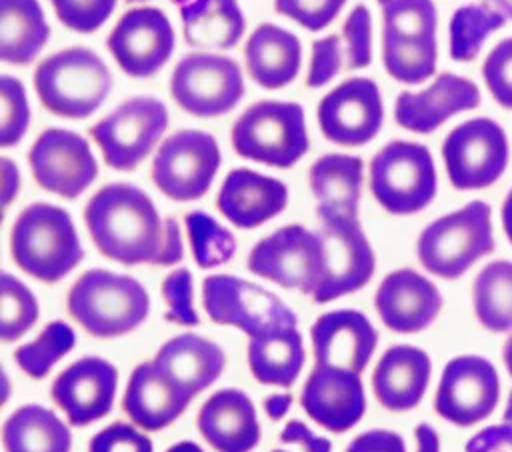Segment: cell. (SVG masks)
<instances>
[{"instance_id":"5b68a950","label":"cell","mask_w":512,"mask_h":452,"mask_svg":"<svg viewBox=\"0 0 512 452\" xmlns=\"http://www.w3.org/2000/svg\"><path fill=\"white\" fill-rule=\"evenodd\" d=\"M382 8V62L404 84H420L436 70L438 12L432 0H378Z\"/></svg>"},{"instance_id":"681fc988","label":"cell","mask_w":512,"mask_h":452,"mask_svg":"<svg viewBox=\"0 0 512 452\" xmlns=\"http://www.w3.org/2000/svg\"><path fill=\"white\" fill-rule=\"evenodd\" d=\"M346 452H406V444L400 434L392 430L374 428L358 434L348 444Z\"/></svg>"},{"instance_id":"30bf717a","label":"cell","mask_w":512,"mask_h":452,"mask_svg":"<svg viewBox=\"0 0 512 452\" xmlns=\"http://www.w3.org/2000/svg\"><path fill=\"white\" fill-rule=\"evenodd\" d=\"M202 304L212 322L236 326L250 338L298 324L296 314L276 294L230 274L202 280Z\"/></svg>"},{"instance_id":"f35d334b","label":"cell","mask_w":512,"mask_h":452,"mask_svg":"<svg viewBox=\"0 0 512 452\" xmlns=\"http://www.w3.org/2000/svg\"><path fill=\"white\" fill-rule=\"evenodd\" d=\"M74 342V330L62 320H54L44 326L34 342L18 346L14 360L30 378L42 380L52 366L74 348Z\"/></svg>"},{"instance_id":"7dc6e473","label":"cell","mask_w":512,"mask_h":452,"mask_svg":"<svg viewBox=\"0 0 512 452\" xmlns=\"http://www.w3.org/2000/svg\"><path fill=\"white\" fill-rule=\"evenodd\" d=\"M342 68V40L336 34L324 36L312 42V58L306 76L308 88H320L328 84Z\"/></svg>"},{"instance_id":"1f68e13d","label":"cell","mask_w":512,"mask_h":452,"mask_svg":"<svg viewBox=\"0 0 512 452\" xmlns=\"http://www.w3.org/2000/svg\"><path fill=\"white\" fill-rule=\"evenodd\" d=\"M50 38L38 0H0V60L28 66Z\"/></svg>"},{"instance_id":"7a4b0ae2","label":"cell","mask_w":512,"mask_h":452,"mask_svg":"<svg viewBox=\"0 0 512 452\" xmlns=\"http://www.w3.org/2000/svg\"><path fill=\"white\" fill-rule=\"evenodd\" d=\"M10 256L28 276L54 284L80 264L84 250L64 208L34 202L12 224Z\"/></svg>"},{"instance_id":"603a6c76","label":"cell","mask_w":512,"mask_h":452,"mask_svg":"<svg viewBox=\"0 0 512 452\" xmlns=\"http://www.w3.org/2000/svg\"><path fill=\"white\" fill-rule=\"evenodd\" d=\"M374 306L386 328L400 334H414L436 320L442 308V294L422 274L400 268L380 282Z\"/></svg>"},{"instance_id":"be15d7a7","label":"cell","mask_w":512,"mask_h":452,"mask_svg":"<svg viewBox=\"0 0 512 452\" xmlns=\"http://www.w3.org/2000/svg\"><path fill=\"white\" fill-rule=\"evenodd\" d=\"M172 4H180V6H184V4H188V2H192V0H170Z\"/></svg>"},{"instance_id":"2e32d148","label":"cell","mask_w":512,"mask_h":452,"mask_svg":"<svg viewBox=\"0 0 512 452\" xmlns=\"http://www.w3.org/2000/svg\"><path fill=\"white\" fill-rule=\"evenodd\" d=\"M36 184L52 194L74 200L98 176V162L88 142L62 128H46L28 152Z\"/></svg>"},{"instance_id":"ee69618b","label":"cell","mask_w":512,"mask_h":452,"mask_svg":"<svg viewBox=\"0 0 512 452\" xmlns=\"http://www.w3.org/2000/svg\"><path fill=\"white\" fill-rule=\"evenodd\" d=\"M482 78L490 96L512 110V36L500 40L482 64Z\"/></svg>"},{"instance_id":"44dd1931","label":"cell","mask_w":512,"mask_h":452,"mask_svg":"<svg viewBox=\"0 0 512 452\" xmlns=\"http://www.w3.org/2000/svg\"><path fill=\"white\" fill-rule=\"evenodd\" d=\"M300 402L316 424L336 434L358 424L366 410L360 374L326 364L312 368L302 388Z\"/></svg>"},{"instance_id":"e7e4bbea","label":"cell","mask_w":512,"mask_h":452,"mask_svg":"<svg viewBox=\"0 0 512 452\" xmlns=\"http://www.w3.org/2000/svg\"><path fill=\"white\" fill-rule=\"evenodd\" d=\"M126 2H144V0H126Z\"/></svg>"},{"instance_id":"5bb4252c","label":"cell","mask_w":512,"mask_h":452,"mask_svg":"<svg viewBox=\"0 0 512 452\" xmlns=\"http://www.w3.org/2000/svg\"><path fill=\"white\" fill-rule=\"evenodd\" d=\"M218 166L220 148L212 134L180 130L160 144L152 160V182L172 200H198L208 192Z\"/></svg>"},{"instance_id":"4dcf8cb0","label":"cell","mask_w":512,"mask_h":452,"mask_svg":"<svg viewBox=\"0 0 512 452\" xmlns=\"http://www.w3.org/2000/svg\"><path fill=\"white\" fill-rule=\"evenodd\" d=\"M362 160L348 154H324L308 172L316 212L358 216L362 188Z\"/></svg>"},{"instance_id":"e0dca14e","label":"cell","mask_w":512,"mask_h":452,"mask_svg":"<svg viewBox=\"0 0 512 452\" xmlns=\"http://www.w3.org/2000/svg\"><path fill=\"white\" fill-rule=\"evenodd\" d=\"M500 398L494 364L482 356H456L440 376L434 410L456 426H472L488 418Z\"/></svg>"},{"instance_id":"6125c7cd","label":"cell","mask_w":512,"mask_h":452,"mask_svg":"<svg viewBox=\"0 0 512 452\" xmlns=\"http://www.w3.org/2000/svg\"><path fill=\"white\" fill-rule=\"evenodd\" d=\"M502 420H504V422H510V424H512V388H510V394H508V402H506V408H504Z\"/></svg>"},{"instance_id":"bcb514c9","label":"cell","mask_w":512,"mask_h":452,"mask_svg":"<svg viewBox=\"0 0 512 452\" xmlns=\"http://www.w3.org/2000/svg\"><path fill=\"white\" fill-rule=\"evenodd\" d=\"M344 4L346 0H274V10L310 32H318L340 14Z\"/></svg>"},{"instance_id":"484cf974","label":"cell","mask_w":512,"mask_h":452,"mask_svg":"<svg viewBox=\"0 0 512 452\" xmlns=\"http://www.w3.org/2000/svg\"><path fill=\"white\" fill-rule=\"evenodd\" d=\"M288 204L284 182L250 168H234L224 178L216 206L238 228H256L278 216Z\"/></svg>"},{"instance_id":"ffe728a7","label":"cell","mask_w":512,"mask_h":452,"mask_svg":"<svg viewBox=\"0 0 512 452\" xmlns=\"http://www.w3.org/2000/svg\"><path fill=\"white\" fill-rule=\"evenodd\" d=\"M118 370L104 358L86 356L52 382V400L74 426H88L112 410Z\"/></svg>"},{"instance_id":"11a10c76","label":"cell","mask_w":512,"mask_h":452,"mask_svg":"<svg viewBox=\"0 0 512 452\" xmlns=\"http://www.w3.org/2000/svg\"><path fill=\"white\" fill-rule=\"evenodd\" d=\"M416 452H440L438 432L430 424H418L414 430Z\"/></svg>"},{"instance_id":"f6af8a7d","label":"cell","mask_w":512,"mask_h":452,"mask_svg":"<svg viewBox=\"0 0 512 452\" xmlns=\"http://www.w3.org/2000/svg\"><path fill=\"white\" fill-rule=\"evenodd\" d=\"M162 296L168 306V322H176L182 326H196L200 322V316L194 310V288L188 268H176L164 278Z\"/></svg>"},{"instance_id":"94428289","label":"cell","mask_w":512,"mask_h":452,"mask_svg":"<svg viewBox=\"0 0 512 452\" xmlns=\"http://www.w3.org/2000/svg\"><path fill=\"white\" fill-rule=\"evenodd\" d=\"M166 452H204L198 444L190 442V440H184V442H178L174 446H170Z\"/></svg>"},{"instance_id":"9a60e30c","label":"cell","mask_w":512,"mask_h":452,"mask_svg":"<svg viewBox=\"0 0 512 452\" xmlns=\"http://www.w3.org/2000/svg\"><path fill=\"white\" fill-rule=\"evenodd\" d=\"M316 216L320 220L316 232L324 244L326 276L312 300L316 304H326L366 286L374 274L376 258L362 232L358 216L328 212H316Z\"/></svg>"},{"instance_id":"7402d4cb","label":"cell","mask_w":512,"mask_h":452,"mask_svg":"<svg viewBox=\"0 0 512 452\" xmlns=\"http://www.w3.org/2000/svg\"><path fill=\"white\" fill-rule=\"evenodd\" d=\"M478 104L480 90L472 80L452 72H440L426 90L398 94L394 120L410 132L430 134L454 114L474 110Z\"/></svg>"},{"instance_id":"8d00e7d4","label":"cell","mask_w":512,"mask_h":452,"mask_svg":"<svg viewBox=\"0 0 512 452\" xmlns=\"http://www.w3.org/2000/svg\"><path fill=\"white\" fill-rule=\"evenodd\" d=\"M506 18L480 4L460 6L450 18V58L456 62H472L484 40L504 26Z\"/></svg>"},{"instance_id":"d4e9b609","label":"cell","mask_w":512,"mask_h":452,"mask_svg":"<svg viewBox=\"0 0 512 452\" xmlns=\"http://www.w3.org/2000/svg\"><path fill=\"white\" fill-rule=\"evenodd\" d=\"M192 398L188 390L164 374L154 362H142L130 374L122 410L136 426L156 432L170 426Z\"/></svg>"},{"instance_id":"db71d44e","label":"cell","mask_w":512,"mask_h":452,"mask_svg":"<svg viewBox=\"0 0 512 452\" xmlns=\"http://www.w3.org/2000/svg\"><path fill=\"white\" fill-rule=\"evenodd\" d=\"M0 168H2V206L4 210L10 206V202L16 198L18 188H20V174L16 164L10 158H2L0 160Z\"/></svg>"},{"instance_id":"680465c9","label":"cell","mask_w":512,"mask_h":452,"mask_svg":"<svg viewBox=\"0 0 512 452\" xmlns=\"http://www.w3.org/2000/svg\"><path fill=\"white\" fill-rule=\"evenodd\" d=\"M486 6H492V10L500 12L506 20H512V0H484Z\"/></svg>"},{"instance_id":"6f0895ef","label":"cell","mask_w":512,"mask_h":452,"mask_svg":"<svg viewBox=\"0 0 512 452\" xmlns=\"http://www.w3.org/2000/svg\"><path fill=\"white\" fill-rule=\"evenodd\" d=\"M502 226L508 242L512 244V188L508 190L504 202H502Z\"/></svg>"},{"instance_id":"cb8c5ba5","label":"cell","mask_w":512,"mask_h":452,"mask_svg":"<svg viewBox=\"0 0 512 452\" xmlns=\"http://www.w3.org/2000/svg\"><path fill=\"white\" fill-rule=\"evenodd\" d=\"M316 364L338 366L360 374L378 344V332L370 320L350 308L326 312L310 328Z\"/></svg>"},{"instance_id":"d6a6232c","label":"cell","mask_w":512,"mask_h":452,"mask_svg":"<svg viewBox=\"0 0 512 452\" xmlns=\"http://www.w3.org/2000/svg\"><path fill=\"white\" fill-rule=\"evenodd\" d=\"M184 38L196 48H234L246 28L236 0H192L180 6Z\"/></svg>"},{"instance_id":"816d5d0a","label":"cell","mask_w":512,"mask_h":452,"mask_svg":"<svg viewBox=\"0 0 512 452\" xmlns=\"http://www.w3.org/2000/svg\"><path fill=\"white\" fill-rule=\"evenodd\" d=\"M280 440L284 444H300L306 452H332V444L328 438L316 436L304 422L300 420H290L282 434Z\"/></svg>"},{"instance_id":"f5cc1de1","label":"cell","mask_w":512,"mask_h":452,"mask_svg":"<svg viewBox=\"0 0 512 452\" xmlns=\"http://www.w3.org/2000/svg\"><path fill=\"white\" fill-rule=\"evenodd\" d=\"M184 258V248H182V236L176 218L168 216L164 220V242L160 256L156 258L154 266H172Z\"/></svg>"},{"instance_id":"4fadbf2b","label":"cell","mask_w":512,"mask_h":452,"mask_svg":"<svg viewBox=\"0 0 512 452\" xmlns=\"http://www.w3.org/2000/svg\"><path fill=\"white\" fill-rule=\"evenodd\" d=\"M442 158L456 190L488 188L508 166L506 132L490 118L466 120L446 136Z\"/></svg>"},{"instance_id":"3957f363","label":"cell","mask_w":512,"mask_h":452,"mask_svg":"<svg viewBox=\"0 0 512 452\" xmlns=\"http://www.w3.org/2000/svg\"><path fill=\"white\" fill-rule=\"evenodd\" d=\"M66 306L88 334L116 338L136 330L146 320L150 296L132 276L92 268L72 284Z\"/></svg>"},{"instance_id":"f1b7e54d","label":"cell","mask_w":512,"mask_h":452,"mask_svg":"<svg viewBox=\"0 0 512 452\" xmlns=\"http://www.w3.org/2000/svg\"><path fill=\"white\" fill-rule=\"evenodd\" d=\"M152 362L184 390L196 396L218 380L226 366V356L216 342L186 332L160 346Z\"/></svg>"},{"instance_id":"277c9868","label":"cell","mask_w":512,"mask_h":452,"mask_svg":"<svg viewBox=\"0 0 512 452\" xmlns=\"http://www.w3.org/2000/svg\"><path fill=\"white\" fill-rule=\"evenodd\" d=\"M112 88L108 66L88 48H64L44 58L34 70V90L40 104L70 120L88 118Z\"/></svg>"},{"instance_id":"ac0fdd59","label":"cell","mask_w":512,"mask_h":452,"mask_svg":"<svg viewBox=\"0 0 512 452\" xmlns=\"http://www.w3.org/2000/svg\"><path fill=\"white\" fill-rule=\"evenodd\" d=\"M106 46L122 72L148 78L168 62L174 50V30L160 8H132L120 16Z\"/></svg>"},{"instance_id":"d590c367","label":"cell","mask_w":512,"mask_h":452,"mask_svg":"<svg viewBox=\"0 0 512 452\" xmlns=\"http://www.w3.org/2000/svg\"><path fill=\"white\" fill-rule=\"evenodd\" d=\"M472 304L478 322L490 332L512 330V262L486 264L472 286Z\"/></svg>"},{"instance_id":"ab89813d","label":"cell","mask_w":512,"mask_h":452,"mask_svg":"<svg viewBox=\"0 0 512 452\" xmlns=\"http://www.w3.org/2000/svg\"><path fill=\"white\" fill-rule=\"evenodd\" d=\"M38 320V300L30 288L4 272L0 280V338L4 344L22 338Z\"/></svg>"},{"instance_id":"83f0119b","label":"cell","mask_w":512,"mask_h":452,"mask_svg":"<svg viewBox=\"0 0 512 452\" xmlns=\"http://www.w3.org/2000/svg\"><path fill=\"white\" fill-rule=\"evenodd\" d=\"M432 364L424 350L408 344L390 346L378 360L372 374L376 400L392 412H406L420 404Z\"/></svg>"},{"instance_id":"b9f144b4","label":"cell","mask_w":512,"mask_h":452,"mask_svg":"<svg viewBox=\"0 0 512 452\" xmlns=\"http://www.w3.org/2000/svg\"><path fill=\"white\" fill-rule=\"evenodd\" d=\"M56 18L74 32L98 30L114 12L116 0H50Z\"/></svg>"},{"instance_id":"e575fe53","label":"cell","mask_w":512,"mask_h":452,"mask_svg":"<svg viewBox=\"0 0 512 452\" xmlns=\"http://www.w3.org/2000/svg\"><path fill=\"white\" fill-rule=\"evenodd\" d=\"M6 452H70L68 426L40 404H24L2 426Z\"/></svg>"},{"instance_id":"6da1fadb","label":"cell","mask_w":512,"mask_h":452,"mask_svg":"<svg viewBox=\"0 0 512 452\" xmlns=\"http://www.w3.org/2000/svg\"><path fill=\"white\" fill-rule=\"evenodd\" d=\"M84 222L98 252L124 266L156 264L164 222L140 188L124 182L102 186L84 208Z\"/></svg>"},{"instance_id":"9f6ffc18","label":"cell","mask_w":512,"mask_h":452,"mask_svg":"<svg viewBox=\"0 0 512 452\" xmlns=\"http://www.w3.org/2000/svg\"><path fill=\"white\" fill-rule=\"evenodd\" d=\"M290 404H292V396L288 392L286 394H272L264 400V410H266L268 418L280 420L290 410Z\"/></svg>"},{"instance_id":"f907efd6","label":"cell","mask_w":512,"mask_h":452,"mask_svg":"<svg viewBox=\"0 0 512 452\" xmlns=\"http://www.w3.org/2000/svg\"><path fill=\"white\" fill-rule=\"evenodd\" d=\"M466 452H512V424H492L466 442Z\"/></svg>"},{"instance_id":"91938a15","label":"cell","mask_w":512,"mask_h":452,"mask_svg":"<svg viewBox=\"0 0 512 452\" xmlns=\"http://www.w3.org/2000/svg\"><path fill=\"white\" fill-rule=\"evenodd\" d=\"M502 360H504V366H506L508 374L512 376V334L506 338V342L502 346Z\"/></svg>"},{"instance_id":"ba28073f","label":"cell","mask_w":512,"mask_h":452,"mask_svg":"<svg viewBox=\"0 0 512 452\" xmlns=\"http://www.w3.org/2000/svg\"><path fill=\"white\" fill-rule=\"evenodd\" d=\"M436 168L424 144L392 140L370 162V190L390 214L424 210L436 196Z\"/></svg>"},{"instance_id":"60d3db41","label":"cell","mask_w":512,"mask_h":452,"mask_svg":"<svg viewBox=\"0 0 512 452\" xmlns=\"http://www.w3.org/2000/svg\"><path fill=\"white\" fill-rule=\"evenodd\" d=\"M30 124V108L24 84L10 76H0V146L18 144Z\"/></svg>"},{"instance_id":"c3c4849f","label":"cell","mask_w":512,"mask_h":452,"mask_svg":"<svg viewBox=\"0 0 512 452\" xmlns=\"http://www.w3.org/2000/svg\"><path fill=\"white\" fill-rule=\"evenodd\" d=\"M88 452H152V440L126 422H112L92 436Z\"/></svg>"},{"instance_id":"9c48e42d","label":"cell","mask_w":512,"mask_h":452,"mask_svg":"<svg viewBox=\"0 0 512 452\" xmlns=\"http://www.w3.org/2000/svg\"><path fill=\"white\" fill-rule=\"evenodd\" d=\"M248 270L282 288L314 296L326 276L322 238L300 224L282 226L252 246Z\"/></svg>"},{"instance_id":"8fae6325","label":"cell","mask_w":512,"mask_h":452,"mask_svg":"<svg viewBox=\"0 0 512 452\" xmlns=\"http://www.w3.org/2000/svg\"><path fill=\"white\" fill-rule=\"evenodd\" d=\"M166 128V106L156 98L136 96L96 122L88 134L110 168L130 172L152 152Z\"/></svg>"},{"instance_id":"52a82bcc","label":"cell","mask_w":512,"mask_h":452,"mask_svg":"<svg viewBox=\"0 0 512 452\" xmlns=\"http://www.w3.org/2000/svg\"><path fill=\"white\" fill-rule=\"evenodd\" d=\"M232 146L246 160L274 168L294 166L310 148L302 106L282 100L250 104L232 126Z\"/></svg>"},{"instance_id":"7bdbcfd3","label":"cell","mask_w":512,"mask_h":452,"mask_svg":"<svg viewBox=\"0 0 512 452\" xmlns=\"http://www.w3.org/2000/svg\"><path fill=\"white\" fill-rule=\"evenodd\" d=\"M344 50H346V68L360 70L372 62V18L370 10L358 4L342 26Z\"/></svg>"},{"instance_id":"8992f818","label":"cell","mask_w":512,"mask_h":452,"mask_svg":"<svg viewBox=\"0 0 512 452\" xmlns=\"http://www.w3.org/2000/svg\"><path fill=\"white\" fill-rule=\"evenodd\" d=\"M492 210L482 200H472L428 224L416 242L420 264L444 280L460 278L476 260L494 252Z\"/></svg>"},{"instance_id":"f546056e","label":"cell","mask_w":512,"mask_h":452,"mask_svg":"<svg viewBox=\"0 0 512 452\" xmlns=\"http://www.w3.org/2000/svg\"><path fill=\"white\" fill-rule=\"evenodd\" d=\"M244 58L246 70L256 84L268 90H278L296 78L302 46L292 32L264 22L256 26L246 40Z\"/></svg>"},{"instance_id":"d6986e66","label":"cell","mask_w":512,"mask_h":452,"mask_svg":"<svg viewBox=\"0 0 512 452\" xmlns=\"http://www.w3.org/2000/svg\"><path fill=\"white\" fill-rule=\"evenodd\" d=\"M318 124L326 140L340 146H362L382 128L384 106L370 78H348L318 104Z\"/></svg>"},{"instance_id":"74e56055","label":"cell","mask_w":512,"mask_h":452,"mask_svg":"<svg viewBox=\"0 0 512 452\" xmlns=\"http://www.w3.org/2000/svg\"><path fill=\"white\" fill-rule=\"evenodd\" d=\"M194 262L200 268H216L232 260L236 252L234 234L206 212L194 210L184 216Z\"/></svg>"},{"instance_id":"836d02e7","label":"cell","mask_w":512,"mask_h":452,"mask_svg":"<svg viewBox=\"0 0 512 452\" xmlns=\"http://www.w3.org/2000/svg\"><path fill=\"white\" fill-rule=\"evenodd\" d=\"M306 360L298 328L268 332L248 342V366L260 384L290 388Z\"/></svg>"},{"instance_id":"03108f58","label":"cell","mask_w":512,"mask_h":452,"mask_svg":"<svg viewBox=\"0 0 512 452\" xmlns=\"http://www.w3.org/2000/svg\"><path fill=\"white\" fill-rule=\"evenodd\" d=\"M272 452H284V450H272Z\"/></svg>"},{"instance_id":"7c38bea8","label":"cell","mask_w":512,"mask_h":452,"mask_svg":"<svg viewBox=\"0 0 512 452\" xmlns=\"http://www.w3.org/2000/svg\"><path fill=\"white\" fill-rule=\"evenodd\" d=\"M170 94L192 116H220L230 112L244 96L242 70L228 56L192 52L172 70Z\"/></svg>"},{"instance_id":"4316f807","label":"cell","mask_w":512,"mask_h":452,"mask_svg":"<svg viewBox=\"0 0 512 452\" xmlns=\"http://www.w3.org/2000/svg\"><path fill=\"white\" fill-rule=\"evenodd\" d=\"M198 430L216 452H250L260 442L256 408L246 392H214L198 412Z\"/></svg>"}]
</instances>
